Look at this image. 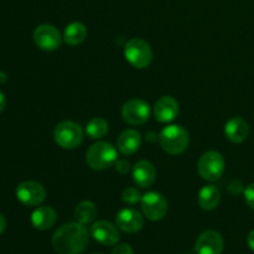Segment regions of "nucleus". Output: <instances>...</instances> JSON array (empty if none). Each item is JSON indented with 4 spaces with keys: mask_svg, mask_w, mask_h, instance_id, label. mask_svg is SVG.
I'll list each match as a JSON object with an SVG mask.
<instances>
[{
    "mask_svg": "<svg viewBox=\"0 0 254 254\" xmlns=\"http://www.w3.org/2000/svg\"><path fill=\"white\" fill-rule=\"evenodd\" d=\"M88 242V230L78 221L61 226L52 236V246L59 254H79L86 250Z\"/></svg>",
    "mask_w": 254,
    "mask_h": 254,
    "instance_id": "nucleus-1",
    "label": "nucleus"
},
{
    "mask_svg": "<svg viewBox=\"0 0 254 254\" xmlns=\"http://www.w3.org/2000/svg\"><path fill=\"white\" fill-rule=\"evenodd\" d=\"M159 144L170 155H179L189 145V133L181 126H168L159 134Z\"/></svg>",
    "mask_w": 254,
    "mask_h": 254,
    "instance_id": "nucleus-2",
    "label": "nucleus"
},
{
    "mask_svg": "<svg viewBox=\"0 0 254 254\" xmlns=\"http://www.w3.org/2000/svg\"><path fill=\"white\" fill-rule=\"evenodd\" d=\"M86 161L93 170L102 171L111 168L117 161V149L107 141H98L87 150Z\"/></svg>",
    "mask_w": 254,
    "mask_h": 254,
    "instance_id": "nucleus-3",
    "label": "nucleus"
},
{
    "mask_svg": "<svg viewBox=\"0 0 254 254\" xmlns=\"http://www.w3.org/2000/svg\"><path fill=\"white\" fill-rule=\"evenodd\" d=\"M124 56L127 61L135 68H145L153 61V51L145 40L134 37L127 42L124 47Z\"/></svg>",
    "mask_w": 254,
    "mask_h": 254,
    "instance_id": "nucleus-4",
    "label": "nucleus"
},
{
    "mask_svg": "<svg viewBox=\"0 0 254 254\" xmlns=\"http://www.w3.org/2000/svg\"><path fill=\"white\" fill-rule=\"evenodd\" d=\"M56 143L64 149H76L83 141V130L78 124L73 122L64 121L56 126L54 131Z\"/></svg>",
    "mask_w": 254,
    "mask_h": 254,
    "instance_id": "nucleus-5",
    "label": "nucleus"
},
{
    "mask_svg": "<svg viewBox=\"0 0 254 254\" xmlns=\"http://www.w3.org/2000/svg\"><path fill=\"white\" fill-rule=\"evenodd\" d=\"M197 171L203 180H218L225 171V159L218 151H207L198 160Z\"/></svg>",
    "mask_w": 254,
    "mask_h": 254,
    "instance_id": "nucleus-6",
    "label": "nucleus"
},
{
    "mask_svg": "<svg viewBox=\"0 0 254 254\" xmlns=\"http://www.w3.org/2000/svg\"><path fill=\"white\" fill-rule=\"evenodd\" d=\"M168 201L160 192L150 191L141 197V211L150 221H160L168 213Z\"/></svg>",
    "mask_w": 254,
    "mask_h": 254,
    "instance_id": "nucleus-7",
    "label": "nucleus"
},
{
    "mask_svg": "<svg viewBox=\"0 0 254 254\" xmlns=\"http://www.w3.org/2000/svg\"><path fill=\"white\" fill-rule=\"evenodd\" d=\"M122 118L130 126H140L150 118V106L143 99H130L122 108Z\"/></svg>",
    "mask_w": 254,
    "mask_h": 254,
    "instance_id": "nucleus-8",
    "label": "nucleus"
},
{
    "mask_svg": "<svg viewBox=\"0 0 254 254\" xmlns=\"http://www.w3.org/2000/svg\"><path fill=\"white\" fill-rule=\"evenodd\" d=\"M16 197L17 200L25 206H39L46 198V191L44 186L36 181H24L19 184L16 188Z\"/></svg>",
    "mask_w": 254,
    "mask_h": 254,
    "instance_id": "nucleus-9",
    "label": "nucleus"
},
{
    "mask_svg": "<svg viewBox=\"0 0 254 254\" xmlns=\"http://www.w3.org/2000/svg\"><path fill=\"white\" fill-rule=\"evenodd\" d=\"M34 41L40 50L55 51L61 46L62 37L59 30L50 24H42L35 29Z\"/></svg>",
    "mask_w": 254,
    "mask_h": 254,
    "instance_id": "nucleus-10",
    "label": "nucleus"
},
{
    "mask_svg": "<svg viewBox=\"0 0 254 254\" xmlns=\"http://www.w3.org/2000/svg\"><path fill=\"white\" fill-rule=\"evenodd\" d=\"M91 235L94 240L103 246H114L121 240L118 227L108 221H97L92 225Z\"/></svg>",
    "mask_w": 254,
    "mask_h": 254,
    "instance_id": "nucleus-11",
    "label": "nucleus"
},
{
    "mask_svg": "<svg viewBox=\"0 0 254 254\" xmlns=\"http://www.w3.org/2000/svg\"><path fill=\"white\" fill-rule=\"evenodd\" d=\"M116 222L119 230L127 233H136L143 228L144 218L134 208H123L116 216Z\"/></svg>",
    "mask_w": 254,
    "mask_h": 254,
    "instance_id": "nucleus-12",
    "label": "nucleus"
},
{
    "mask_svg": "<svg viewBox=\"0 0 254 254\" xmlns=\"http://www.w3.org/2000/svg\"><path fill=\"white\" fill-rule=\"evenodd\" d=\"M197 254H221L223 251V238L216 231H206L197 238L195 245Z\"/></svg>",
    "mask_w": 254,
    "mask_h": 254,
    "instance_id": "nucleus-13",
    "label": "nucleus"
},
{
    "mask_svg": "<svg viewBox=\"0 0 254 254\" xmlns=\"http://www.w3.org/2000/svg\"><path fill=\"white\" fill-rule=\"evenodd\" d=\"M179 103L174 97L163 96L154 106V116L160 123H170L178 117Z\"/></svg>",
    "mask_w": 254,
    "mask_h": 254,
    "instance_id": "nucleus-14",
    "label": "nucleus"
},
{
    "mask_svg": "<svg viewBox=\"0 0 254 254\" xmlns=\"http://www.w3.org/2000/svg\"><path fill=\"white\" fill-rule=\"evenodd\" d=\"M156 171L153 164L148 160H140L133 168V180L139 188H150L155 181Z\"/></svg>",
    "mask_w": 254,
    "mask_h": 254,
    "instance_id": "nucleus-15",
    "label": "nucleus"
},
{
    "mask_svg": "<svg viewBox=\"0 0 254 254\" xmlns=\"http://www.w3.org/2000/svg\"><path fill=\"white\" fill-rule=\"evenodd\" d=\"M141 136L138 130L135 129H126L117 140V146L121 154L129 156L135 154L140 149Z\"/></svg>",
    "mask_w": 254,
    "mask_h": 254,
    "instance_id": "nucleus-16",
    "label": "nucleus"
},
{
    "mask_svg": "<svg viewBox=\"0 0 254 254\" xmlns=\"http://www.w3.org/2000/svg\"><path fill=\"white\" fill-rule=\"evenodd\" d=\"M225 134L230 141L235 144L243 143L250 134V127L247 122L241 117H233L226 123Z\"/></svg>",
    "mask_w": 254,
    "mask_h": 254,
    "instance_id": "nucleus-17",
    "label": "nucleus"
},
{
    "mask_svg": "<svg viewBox=\"0 0 254 254\" xmlns=\"http://www.w3.org/2000/svg\"><path fill=\"white\" fill-rule=\"evenodd\" d=\"M56 211L51 206H40L31 213V223L36 230L46 231L55 225Z\"/></svg>",
    "mask_w": 254,
    "mask_h": 254,
    "instance_id": "nucleus-18",
    "label": "nucleus"
},
{
    "mask_svg": "<svg viewBox=\"0 0 254 254\" xmlns=\"http://www.w3.org/2000/svg\"><path fill=\"white\" fill-rule=\"evenodd\" d=\"M221 192L220 189L215 185L203 186L198 192V205L202 210H215L220 205Z\"/></svg>",
    "mask_w": 254,
    "mask_h": 254,
    "instance_id": "nucleus-19",
    "label": "nucleus"
},
{
    "mask_svg": "<svg viewBox=\"0 0 254 254\" xmlns=\"http://www.w3.org/2000/svg\"><path fill=\"white\" fill-rule=\"evenodd\" d=\"M87 37V27L86 25L79 21H73L67 25L64 29V40L67 45L76 46L82 44Z\"/></svg>",
    "mask_w": 254,
    "mask_h": 254,
    "instance_id": "nucleus-20",
    "label": "nucleus"
},
{
    "mask_svg": "<svg viewBox=\"0 0 254 254\" xmlns=\"http://www.w3.org/2000/svg\"><path fill=\"white\" fill-rule=\"evenodd\" d=\"M74 216L77 221L83 225H88L97 217V207L91 201H82L74 208Z\"/></svg>",
    "mask_w": 254,
    "mask_h": 254,
    "instance_id": "nucleus-21",
    "label": "nucleus"
},
{
    "mask_svg": "<svg viewBox=\"0 0 254 254\" xmlns=\"http://www.w3.org/2000/svg\"><path fill=\"white\" fill-rule=\"evenodd\" d=\"M86 133L91 136L92 139H101L108 133V123L104 121L103 118H92L91 121L87 123Z\"/></svg>",
    "mask_w": 254,
    "mask_h": 254,
    "instance_id": "nucleus-22",
    "label": "nucleus"
},
{
    "mask_svg": "<svg viewBox=\"0 0 254 254\" xmlns=\"http://www.w3.org/2000/svg\"><path fill=\"white\" fill-rule=\"evenodd\" d=\"M122 198L126 203L129 205H135L136 202L141 201V195L139 192L138 189L135 188H127L126 190L122 192Z\"/></svg>",
    "mask_w": 254,
    "mask_h": 254,
    "instance_id": "nucleus-23",
    "label": "nucleus"
},
{
    "mask_svg": "<svg viewBox=\"0 0 254 254\" xmlns=\"http://www.w3.org/2000/svg\"><path fill=\"white\" fill-rule=\"evenodd\" d=\"M245 200L247 205L254 210V184H251L245 189Z\"/></svg>",
    "mask_w": 254,
    "mask_h": 254,
    "instance_id": "nucleus-24",
    "label": "nucleus"
},
{
    "mask_svg": "<svg viewBox=\"0 0 254 254\" xmlns=\"http://www.w3.org/2000/svg\"><path fill=\"white\" fill-rule=\"evenodd\" d=\"M228 191H230L231 195H238L243 191V184L240 180H232L228 185Z\"/></svg>",
    "mask_w": 254,
    "mask_h": 254,
    "instance_id": "nucleus-25",
    "label": "nucleus"
},
{
    "mask_svg": "<svg viewBox=\"0 0 254 254\" xmlns=\"http://www.w3.org/2000/svg\"><path fill=\"white\" fill-rule=\"evenodd\" d=\"M112 254H134V252L130 246L127 245V243H121L113 248Z\"/></svg>",
    "mask_w": 254,
    "mask_h": 254,
    "instance_id": "nucleus-26",
    "label": "nucleus"
},
{
    "mask_svg": "<svg viewBox=\"0 0 254 254\" xmlns=\"http://www.w3.org/2000/svg\"><path fill=\"white\" fill-rule=\"evenodd\" d=\"M114 165H116V170L119 174H122V175H126L130 170V165H129V163L127 160H117L114 163Z\"/></svg>",
    "mask_w": 254,
    "mask_h": 254,
    "instance_id": "nucleus-27",
    "label": "nucleus"
},
{
    "mask_svg": "<svg viewBox=\"0 0 254 254\" xmlns=\"http://www.w3.org/2000/svg\"><path fill=\"white\" fill-rule=\"evenodd\" d=\"M6 107V98H5V94L0 91V113L5 109Z\"/></svg>",
    "mask_w": 254,
    "mask_h": 254,
    "instance_id": "nucleus-28",
    "label": "nucleus"
},
{
    "mask_svg": "<svg viewBox=\"0 0 254 254\" xmlns=\"http://www.w3.org/2000/svg\"><path fill=\"white\" fill-rule=\"evenodd\" d=\"M5 230H6V220H5L4 216L0 213V235L4 233Z\"/></svg>",
    "mask_w": 254,
    "mask_h": 254,
    "instance_id": "nucleus-29",
    "label": "nucleus"
},
{
    "mask_svg": "<svg viewBox=\"0 0 254 254\" xmlns=\"http://www.w3.org/2000/svg\"><path fill=\"white\" fill-rule=\"evenodd\" d=\"M247 242H248V246H250L251 250H252L254 252V230L250 233V235H248Z\"/></svg>",
    "mask_w": 254,
    "mask_h": 254,
    "instance_id": "nucleus-30",
    "label": "nucleus"
},
{
    "mask_svg": "<svg viewBox=\"0 0 254 254\" xmlns=\"http://www.w3.org/2000/svg\"><path fill=\"white\" fill-rule=\"evenodd\" d=\"M7 81V74L4 71H0V86Z\"/></svg>",
    "mask_w": 254,
    "mask_h": 254,
    "instance_id": "nucleus-31",
    "label": "nucleus"
}]
</instances>
